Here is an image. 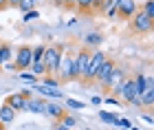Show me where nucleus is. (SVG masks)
I'll return each mask as SVG.
<instances>
[{
  "label": "nucleus",
  "mask_w": 154,
  "mask_h": 130,
  "mask_svg": "<svg viewBox=\"0 0 154 130\" xmlns=\"http://www.w3.org/2000/svg\"><path fill=\"white\" fill-rule=\"evenodd\" d=\"M5 104H9L16 113H20V110H26V97L22 93H13V95H9V97L5 99Z\"/></svg>",
  "instance_id": "nucleus-10"
},
{
  "label": "nucleus",
  "mask_w": 154,
  "mask_h": 130,
  "mask_svg": "<svg viewBox=\"0 0 154 130\" xmlns=\"http://www.w3.org/2000/svg\"><path fill=\"white\" fill-rule=\"evenodd\" d=\"M112 68H115V60L106 55V60L101 62V66H99V71H97V75H95L93 82H97L99 86H103V84H106V79H108V75L112 73Z\"/></svg>",
  "instance_id": "nucleus-9"
},
{
  "label": "nucleus",
  "mask_w": 154,
  "mask_h": 130,
  "mask_svg": "<svg viewBox=\"0 0 154 130\" xmlns=\"http://www.w3.org/2000/svg\"><path fill=\"white\" fill-rule=\"evenodd\" d=\"M42 115H46V117H53V119H62V115H64V108H60L57 104H48L44 101V110Z\"/></svg>",
  "instance_id": "nucleus-13"
},
{
  "label": "nucleus",
  "mask_w": 154,
  "mask_h": 130,
  "mask_svg": "<svg viewBox=\"0 0 154 130\" xmlns=\"http://www.w3.org/2000/svg\"><path fill=\"white\" fill-rule=\"evenodd\" d=\"M60 126H66V128H75L77 126V119L75 117H71V115H62V119H60Z\"/></svg>",
  "instance_id": "nucleus-21"
},
{
  "label": "nucleus",
  "mask_w": 154,
  "mask_h": 130,
  "mask_svg": "<svg viewBox=\"0 0 154 130\" xmlns=\"http://www.w3.org/2000/svg\"><path fill=\"white\" fill-rule=\"evenodd\" d=\"M141 11H143L150 20H154V0H145V5H143Z\"/></svg>",
  "instance_id": "nucleus-22"
},
{
  "label": "nucleus",
  "mask_w": 154,
  "mask_h": 130,
  "mask_svg": "<svg viewBox=\"0 0 154 130\" xmlns=\"http://www.w3.org/2000/svg\"><path fill=\"white\" fill-rule=\"evenodd\" d=\"M57 7H75V0H53Z\"/></svg>",
  "instance_id": "nucleus-29"
},
{
  "label": "nucleus",
  "mask_w": 154,
  "mask_h": 130,
  "mask_svg": "<svg viewBox=\"0 0 154 130\" xmlns=\"http://www.w3.org/2000/svg\"><path fill=\"white\" fill-rule=\"evenodd\" d=\"M112 5L117 9V18H121V20H130L139 11L137 0H112Z\"/></svg>",
  "instance_id": "nucleus-5"
},
{
  "label": "nucleus",
  "mask_w": 154,
  "mask_h": 130,
  "mask_svg": "<svg viewBox=\"0 0 154 130\" xmlns=\"http://www.w3.org/2000/svg\"><path fill=\"white\" fill-rule=\"evenodd\" d=\"M57 79L60 82H73L77 79V73H75V53H62L60 57V64H57Z\"/></svg>",
  "instance_id": "nucleus-2"
},
{
  "label": "nucleus",
  "mask_w": 154,
  "mask_h": 130,
  "mask_svg": "<svg viewBox=\"0 0 154 130\" xmlns=\"http://www.w3.org/2000/svg\"><path fill=\"white\" fill-rule=\"evenodd\" d=\"M90 101H93V104H95V106H99V104H101V97H97V95H95V97H93V99H90Z\"/></svg>",
  "instance_id": "nucleus-32"
},
{
  "label": "nucleus",
  "mask_w": 154,
  "mask_h": 130,
  "mask_svg": "<svg viewBox=\"0 0 154 130\" xmlns=\"http://www.w3.org/2000/svg\"><path fill=\"white\" fill-rule=\"evenodd\" d=\"M44 51H46V44L31 46V62H42V57H44Z\"/></svg>",
  "instance_id": "nucleus-17"
},
{
  "label": "nucleus",
  "mask_w": 154,
  "mask_h": 130,
  "mask_svg": "<svg viewBox=\"0 0 154 130\" xmlns=\"http://www.w3.org/2000/svg\"><path fill=\"white\" fill-rule=\"evenodd\" d=\"M101 42H103V36H101V33H97V31L88 33V36L84 38V46H86V49H88V46H99Z\"/></svg>",
  "instance_id": "nucleus-15"
},
{
  "label": "nucleus",
  "mask_w": 154,
  "mask_h": 130,
  "mask_svg": "<svg viewBox=\"0 0 154 130\" xmlns=\"http://www.w3.org/2000/svg\"><path fill=\"white\" fill-rule=\"evenodd\" d=\"M2 68H7V71H16V64H9V62H7Z\"/></svg>",
  "instance_id": "nucleus-31"
},
{
  "label": "nucleus",
  "mask_w": 154,
  "mask_h": 130,
  "mask_svg": "<svg viewBox=\"0 0 154 130\" xmlns=\"http://www.w3.org/2000/svg\"><path fill=\"white\" fill-rule=\"evenodd\" d=\"M53 130H71V128H66V126H60V124H57V126H55Z\"/></svg>",
  "instance_id": "nucleus-33"
},
{
  "label": "nucleus",
  "mask_w": 154,
  "mask_h": 130,
  "mask_svg": "<svg viewBox=\"0 0 154 130\" xmlns=\"http://www.w3.org/2000/svg\"><path fill=\"white\" fill-rule=\"evenodd\" d=\"M20 77H22L24 82H31L33 86H35V82H38V77H35L33 73H20Z\"/></svg>",
  "instance_id": "nucleus-28"
},
{
  "label": "nucleus",
  "mask_w": 154,
  "mask_h": 130,
  "mask_svg": "<svg viewBox=\"0 0 154 130\" xmlns=\"http://www.w3.org/2000/svg\"><path fill=\"white\" fill-rule=\"evenodd\" d=\"M0 130H7V126H2V124H0Z\"/></svg>",
  "instance_id": "nucleus-36"
},
{
  "label": "nucleus",
  "mask_w": 154,
  "mask_h": 130,
  "mask_svg": "<svg viewBox=\"0 0 154 130\" xmlns=\"http://www.w3.org/2000/svg\"><path fill=\"white\" fill-rule=\"evenodd\" d=\"M66 108H68V110H82V108H86V106H84L82 101H77V99L66 97Z\"/></svg>",
  "instance_id": "nucleus-23"
},
{
  "label": "nucleus",
  "mask_w": 154,
  "mask_h": 130,
  "mask_svg": "<svg viewBox=\"0 0 154 130\" xmlns=\"http://www.w3.org/2000/svg\"><path fill=\"white\" fill-rule=\"evenodd\" d=\"M13 57V49H11V44H7V42H0V68H2L9 60Z\"/></svg>",
  "instance_id": "nucleus-14"
},
{
  "label": "nucleus",
  "mask_w": 154,
  "mask_h": 130,
  "mask_svg": "<svg viewBox=\"0 0 154 130\" xmlns=\"http://www.w3.org/2000/svg\"><path fill=\"white\" fill-rule=\"evenodd\" d=\"M62 53H64V46H62V44L46 46L44 57H42V64H44V68H46V75H55V73H57V64H60Z\"/></svg>",
  "instance_id": "nucleus-3"
},
{
  "label": "nucleus",
  "mask_w": 154,
  "mask_h": 130,
  "mask_svg": "<svg viewBox=\"0 0 154 130\" xmlns=\"http://www.w3.org/2000/svg\"><path fill=\"white\" fill-rule=\"evenodd\" d=\"M20 0H7V7H18Z\"/></svg>",
  "instance_id": "nucleus-30"
},
{
  "label": "nucleus",
  "mask_w": 154,
  "mask_h": 130,
  "mask_svg": "<svg viewBox=\"0 0 154 130\" xmlns=\"http://www.w3.org/2000/svg\"><path fill=\"white\" fill-rule=\"evenodd\" d=\"M103 60H106V53H101V51L90 53V62H88V71H86L84 82H93L95 79V75H97V71H99V66H101Z\"/></svg>",
  "instance_id": "nucleus-7"
},
{
  "label": "nucleus",
  "mask_w": 154,
  "mask_h": 130,
  "mask_svg": "<svg viewBox=\"0 0 154 130\" xmlns=\"http://www.w3.org/2000/svg\"><path fill=\"white\" fill-rule=\"evenodd\" d=\"M33 2H40V0H33Z\"/></svg>",
  "instance_id": "nucleus-37"
},
{
  "label": "nucleus",
  "mask_w": 154,
  "mask_h": 130,
  "mask_svg": "<svg viewBox=\"0 0 154 130\" xmlns=\"http://www.w3.org/2000/svg\"><path fill=\"white\" fill-rule=\"evenodd\" d=\"M29 68H33V75H35V77H38V75H46V68H44L42 62H31Z\"/></svg>",
  "instance_id": "nucleus-24"
},
{
  "label": "nucleus",
  "mask_w": 154,
  "mask_h": 130,
  "mask_svg": "<svg viewBox=\"0 0 154 130\" xmlns=\"http://www.w3.org/2000/svg\"><path fill=\"white\" fill-rule=\"evenodd\" d=\"M38 18H40V13H38L35 9H31V11L24 13V22H31V20H38Z\"/></svg>",
  "instance_id": "nucleus-27"
},
{
  "label": "nucleus",
  "mask_w": 154,
  "mask_h": 130,
  "mask_svg": "<svg viewBox=\"0 0 154 130\" xmlns=\"http://www.w3.org/2000/svg\"><path fill=\"white\" fill-rule=\"evenodd\" d=\"M115 126H117L119 130H130V128H132V121H130V119H125V117H119V115H117Z\"/></svg>",
  "instance_id": "nucleus-20"
},
{
  "label": "nucleus",
  "mask_w": 154,
  "mask_h": 130,
  "mask_svg": "<svg viewBox=\"0 0 154 130\" xmlns=\"http://www.w3.org/2000/svg\"><path fill=\"white\" fill-rule=\"evenodd\" d=\"M26 110H29V113H42V110H44V101H42V99H26Z\"/></svg>",
  "instance_id": "nucleus-16"
},
{
  "label": "nucleus",
  "mask_w": 154,
  "mask_h": 130,
  "mask_svg": "<svg viewBox=\"0 0 154 130\" xmlns=\"http://www.w3.org/2000/svg\"><path fill=\"white\" fill-rule=\"evenodd\" d=\"M88 62H90V51L86 49V46H82V49L75 53V73H77V79H84V77H86Z\"/></svg>",
  "instance_id": "nucleus-6"
},
{
  "label": "nucleus",
  "mask_w": 154,
  "mask_h": 130,
  "mask_svg": "<svg viewBox=\"0 0 154 130\" xmlns=\"http://www.w3.org/2000/svg\"><path fill=\"white\" fill-rule=\"evenodd\" d=\"M62 84V82L55 77V75H44V77H42V84L40 86H44V88H57Z\"/></svg>",
  "instance_id": "nucleus-18"
},
{
  "label": "nucleus",
  "mask_w": 154,
  "mask_h": 130,
  "mask_svg": "<svg viewBox=\"0 0 154 130\" xmlns=\"http://www.w3.org/2000/svg\"><path fill=\"white\" fill-rule=\"evenodd\" d=\"M152 26H154V20H150L141 9L130 18V29H132V33H150Z\"/></svg>",
  "instance_id": "nucleus-4"
},
{
  "label": "nucleus",
  "mask_w": 154,
  "mask_h": 130,
  "mask_svg": "<svg viewBox=\"0 0 154 130\" xmlns=\"http://www.w3.org/2000/svg\"><path fill=\"white\" fill-rule=\"evenodd\" d=\"M16 71H24V68L31 66V46L29 44H22L20 49L16 51Z\"/></svg>",
  "instance_id": "nucleus-8"
},
{
  "label": "nucleus",
  "mask_w": 154,
  "mask_h": 130,
  "mask_svg": "<svg viewBox=\"0 0 154 130\" xmlns=\"http://www.w3.org/2000/svg\"><path fill=\"white\" fill-rule=\"evenodd\" d=\"M130 130H141V128H137V126H132V128H130Z\"/></svg>",
  "instance_id": "nucleus-35"
},
{
  "label": "nucleus",
  "mask_w": 154,
  "mask_h": 130,
  "mask_svg": "<svg viewBox=\"0 0 154 130\" xmlns=\"http://www.w3.org/2000/svg\"><path fill=\"white\" fill-rule=\"evenodd\" d=\"M11 121H16V110H13L9 104H2L0 106V124L7 126V124H11Z\"/></svg>",
  "instance_id": "nucleus-12"
},
{
  "label": "nucleus",
  "mask_w": 154,
  "mask_h": 130,
  "mask_svg": "<svg viewBox=\"0 0 154 130\" xmlns=\"http://www.w3.org/2000/svg\"><path fill=\"white\" fill-rule=\"evenodd\" d=\"M123 77H125V71H123L121 66H117V64H115V68H112V73L108 75L106 84H103V88H115V86H117V84H119V82H121Z\"/></svg>",
  "instance_id": "nucleus-11"
},
{
  "label": "nucleus",
  "mask_w": 154,
  "mask_h": 130,
  "mask_svg": "<svg viewBox=\"0 0 154 130\" xmlns=\"http://www.w3.org/2000/svg\"><path fill=\"white\" fill-rule=\"evenodd\" d=\"M112 91L119 95V99H123V101H128L130 106H139L141 108V101H139V93H137V88H134V82H132V77H123L119 84L112 88Z\"/></svg>",
  "instance_id": "nucleus-1"
},
{
  "label": "nucleus",
  "mask_w": 154,
  "mask_h": 130,
  "mask_svg": "<svg viewBox=\"0 0 154 130\" xmlns=\"http://www.w3.org/2000/svg\"><path fill=\"white\" fill-rule=\"evenodd\" d=\"M33 5H35V2H33V0H20L18 9H22V11L26 13V11H31V9H33Z\"/></svg>",
  "instance_id": "nucleus-26"
},
{
  "label": "nucleus",
  "mask_w": 154,
  "mask_h": 130,
  "mask_svg": "<svg viewBox=\"0 0 154 130\" xmlns=\"http://www.w3.org/2000/svg\"><path fill=\"white\" fill-rule=\"evenodd\" d=\"M99 119L103 121V124H108V126H115V119H117V115H115V113H106V110H99Z\"/></svg>",
  "instance_id": "nucleus-19"
},
{
  "label": "nucleus",
  "mask_w": 154,
  "mask_h": 130,
  "mask_svg": "<svg viewBox=\"0 0 154 130\" xmlns=\"http://www.w3.org/2000/svg\"><path fill=\"white\" fill-rule=\"evenodd\" d=\"M75 7H77L82 13H84V11H90V0H75Z\"/></svg>",
  "instance_id": "nucleus-25"
},
{
  "label": "nucleus",
  "mask_w": 154,
  "mask_h": 130,
  "mask_svg": "<svg viewBox=\"0 0 154 130\" xmlns=\"http://www.w3.org/2000/svg\"><path fill=\"white\" fill-rule=\"evenodd\" d=\"M7 7V0H0V9H5Z\"/></svg>",
  "instance_id": "nucleus-34"
}]
</instances>
